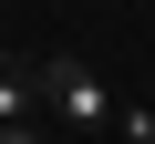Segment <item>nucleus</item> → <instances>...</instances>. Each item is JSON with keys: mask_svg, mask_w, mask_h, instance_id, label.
Listing matches in <instances>:
<instances>
[{"mask_svg": "<svg viewBox=\"0 0 155 144\" xmlns=\"http://www.w3.org/2000/svg\"><path fill=\"white\" fill-rule=\"evenodd\" d=\"M31 103H41V72L31 62H0V124H31Z\"/></svg>", "mask_w": 155, "mask_h": 144, "instance_id": "f03ea898", "label": "nucleus"}, {"mask_svg": "<svg viewBox=\"0 0 155 144\" xmlns=\"http://www.w3.org/2000/svg\"><path fill=\"white\" fill-rule=\"evenodd\" d=\"M41 72V103L72 124V134H104L114 124V93H104V72H83V62H31Z\"/></svg>", "mask_w": 155, "mask_h": 144, "instance_id": "f257e3e1", "label": "nucleus"}, {"mask_svg": "<svg viewBox=\"0 0 155 144\" xmlns=\"http://www.w3.org/2000/svg\"><path fill=\"white\" fill-rule=\"evenodd\" d=\"M0 144H52V134H41V124H0Z\"/></svg>", "mask_w": 155, "mask_h": 144, "instance_id": "7ed1b4c3", "label": "nucleus"}]
</instances>
